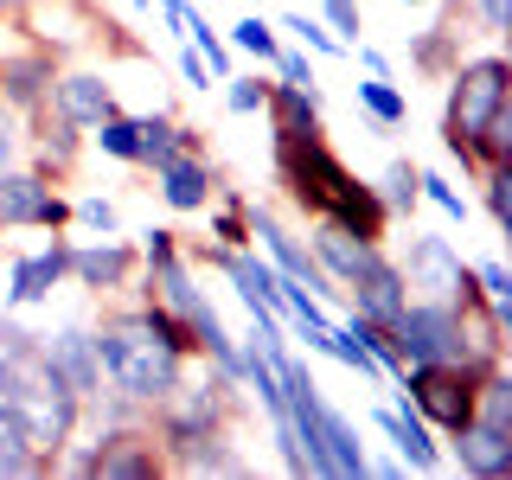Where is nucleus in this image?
<instances>
[{
  "label": "nucleus",
  "instance_id": "nucleus-1",
  "mask_svg": "<svg viewBox=\"0 0 512 480\" xmlns=\"http://www.w3.org/2000/svg\"><path fill=\"white\" fill-rule=\"evenodd\" d=\"M269 167H276V192L295 218H333V224H346V231L384 244L391 212H384L378 186L359 180V173L333 154L327 128H295V135L276 128V135H269Z\"/></svg>",
  "mask_w": 512,
  "mask_h": 480
},
{
  "label": "nucleus",
  "instance_id": "nucleus-2",
  "mask_svg": "<svg viewBox=\"0 0 512 480\" xmlns=\"http://www.w3.org/2000/svg\"><path fill=\"white\" fill-rule=\"evenodd\" d=\"M96 359H103V378H109V391H122L128 404H141V410H154L160 397L173 391V384L186 378V365L180 352H167L154 340L148 327H141V314H135V301H103V320H96Z\"/></svg>",
  "mask_w": 512,
  "mask_h": 480
},
{
  "label": "nucleus",
  "instance_id": "nucleus-3",
  "mask_svg": "<svg viewBox=\"0 0 512 480\" xmlns=\"http://www.w3.org/2000/svg\"><path fill=\"white\" fill-rule=\"evenodd\" d=\"M500 109H512V64L506 52H461L455 71L442 77V148L461 160V173L474 180V141Z\"/></svg>",
  "mask_w": 512,
  "mask_h": 480
},
{
  "label": "nucleus",
  "instance_id": "nucleus-4",
  "mask_svg": "<svg viewBox=\"0 0 512 480\" xmlns=\"http://www.w3.org/2000/svg\"><path fill=\"white\" fill-rule=\"evenodd\" d=\"M13 26H20L26 45H39V52H52L58 64H71L77 52H116V58H148V45L128 39L122 20H109L96 0H26L20 13H13Z\"/></svg>",
  "mask_w": 512,
  "mask_h": 480
},
{
  "label": "nucleus",
  "instance_id": "nucleus-5",
  "mask_svg": "<svg viewBox=\"0 0 512 480\" xmlns=\"http://www.w3.org/2000/svg\"><path fill=\"white\" fill-rule=\"evenodd\" d=\"M487 372H493V365H474V359H423V365L391 372L384 384H391V397H404V404L448 442V436H455V429L474 416L480 378H487Z\"/></svg>",
  "mask_w": 512,
  "mask_h": 480
},
{
  "label": "nucleus",
  "instance_id": "nucleus-6",
  "mask_svg": "<svg viewBox=\"0 0 512 480\" xmlns=\"http://www.w3.org/2000/svg\"><path fill=\"white\" fill-rule=\"evenodd\" d=\"M135 276H141V250L128 244L122 231H109V237H71L64 282H77L84 295H96V301H122V295H135Z\"/></svg>",
  "mask_w": 512,
  "mask_h": 480
},
{
  "label": "nucleus",
  "instance_id": "nucleus-7",
  "mask_svg": "<svg viewBox=\"0 0 512 480\" xmlns=\"http://www.w3.org/2000/svg\"><path fill=\"white\" fill-rule=\"evenodd\" d=\"M0 231H71V199L39 167H0Z\"/></svg>",
  "mask_w": 512,
  "mask_h": 480
},
{
  "label": "nucleus",
  "instance_id": "nucleus-8",
  "mask_svg": "<svg viewBox=\"0 0 512 480\" xmlns=\"http://www.w3.org/2000/svg\"><path fill=\"white\" fill-rule=\"evenodd\" d=\"M90 448V480H160L167 455H160L148 423H109V429H77Z\"/></svg>",
  "mask_w": 512,
  "mask_h": 480
},
{
  "label": "nucleus",
  "instance_id": "nucleus-9",
  "mask_svg": "<svg viewBox=\"0 0 512 480\" xmlns=\"http://www.w3.org/2000/svg\"><path fill=\"white\" fill-rule=\"evenodd\" d=\"M391 340H397V352H404V365H423V359H461L455 301L410 295V301H404V314L391 320Z\"/></svg>",
  "mask_w": 512,
  "mask_h": 480
},
{
  "label": "nucleus",
  "instance_id": "nucleus-10",
  "mask_svg": "<svg viewBox=\"0 0 512 480\" xmlns=\"http://www.w3.org/2000/svg\"><path fill=\"white\" fill-rule=\"evenodd\" d=\"M340 301H346V314L391 327V320L404 314V301H410V282H404V269H397V256H391V250H372V256H365V263L340 282Z\"/></svg>",
  "mask_w": 512,
  "mask_h": 480
},
{
  "label": "nucleus",
  "instance_id": "nucleus-11",
  "mask_svg": "<svg viewBox=\"0 0 512 480\" xmlns=\"http://www.w3.org/2000/svg\"><path fill=\"white\" fill-rule=\"evenodd\" d=\"M250 244H263V256L282 269L288 282L314 288L320 301H340V288H333V282H327V269H320L314 256H308V244H301V237L288 231V224H282L276 212H269V205H256V199H250Z\"/></svg>",
  "mask_w": 512,
  "mask_h": 480
},
{
  "label": "nucleus",
  "instance_id": "nucleus-12",
  "mask_svg": "<svg viewBox=\"0 0 512 480\" xmlns=\"http://www.w3.org/2000/svg\"><path fill=\"white\" fill-rule=\"evenodd\" d=\"M397 269H404L410 295L448 301V295H455V282L468 276V256H461L455 237H442V231H410V237H404V256H397Z\"/></svg>",
  "mask_w": 512,
  "mask_h": 480
},
{
  "label": "nucleus",
  "instance_id": "nucleus-13",
  "mask_svg": "<svg viewBox=\"0 0 512 480\" xmlns=\"http://www.w3.org/2000/svg\"><path fill=\"white\" fill-rule=\"evenodd\" d=\"M45 109L64 116V122H77V128H96L103 116L122 109V96H116V84H109V71H96V64H58Z\"/></svg>",
  "mask_w": 512,
  "mask_h": 480
},
{
  "label": "nucleus",
  "instance_id": "nucleus-14",
  "mask_svg": "<svg viewBox=\"0 0 512 480\" xmlns=\"http://www.w3.org/2000/svg\"><path fill=\"white\" fill-rule=\"evenodd\" d=\"M468 39H474V7L468 0H436V26L410 39V71L442 84V77L455 71V58L468 52Z\"/></svg>",
  "mask_w": 512,
  "mask_h": 480
},
{
  "label": "nucleus",
  "instance_id": "nucleus-15",
  "mask_svg": "<svg viewBox=\"0 0 512 480\" xmlns=\"http://www.w3.org/2000/svg\"><path fill=\"white\" fill-rule=\"evenodd\" d=\"M39 352H45V365L77 391V404H90L96 391H103V359H96V333H90V320H71V327H58V333H39Z\"/></svg>",
  "mask_w": 512,
  "mask_h": 480
},
{
  "label": "nucleus",
  "instance_id": "nucleus-16",
  "mask_svg": "<svg viewBox=\"0 0 512 480\" xmlns=\"http://www.w3.org/2000/svg\"><path fill=\"white\" fill-rule=\"evenodd\" d=\"M218 160H212V148H192V154H173V160H160L154 167V192H160V205L167 212H205L212 205V192H218Z\"/></svg>",
  "mask_w": 512,
  "mask_h": 480
},
{
  "label": "nucleus",
  "instance_id": "nucleus-17",
  "mask_svg": "<svg viewBox=\"0 0 512 480\" xmlns=\"http://www.w3.org/2000/svg\"><path fill=\"white\" fill-rule=\"evenodd\" d=\"M372 423L384 429V442L397 448V461H404L410 474H442L448 468V455H442V436L436 429L423 423V416H416L404 397H391V404H378L372 410Z\"/></svg>",
  "mask_w": 512,
  "mask_h": 480
},
{
  "label": "nucleus",
  "instance_id": "nucleus-18",
  "mask_svg": "<svg viewBox=\"0 0 512 480\" xmlns=\"http://www.w3.org/2000/svg\"><path fill=\"white\" fill-rule=\"evenodd\" d=\"M84 128L77 122H64L52 116V109H32L26 116V167H39L45 180H71L77 173V160H84Z\"/></svg>",
  "mask_w": 512,
  "mask_h": 480
},
{
  "label": "nucleus",
  "instance_id": "nucleus-19",
  "mask_svg": "<svg viewBox=\"0 0 512 480\" xmlns=\"http://www.w3.org/2000/svg\"><path fill=\"white\" fill-rule=\"evenodd\" d=\"M52 77H58V58L20 39L13 52H0V103H7L13 116H32V109H45V96H52Z\"/></svg>",
  "mask_w": 512,
  "mask_h": 480
},
{
  "label": "nucleus",
  "instance_id": "nucleus-20",
  "mask_svg": "<svg viewBox=\"0 0 512 480\" xmlns=\"http://www.w3.org/2000/svg\"><path fill=\"white\" fill-rule=\"evenodd\" d=\"M448 442H455V468L468 474V480H506L512 474V423L468 416Z\"/></svg>",
  "mask_w": 512,
  "mask_h": 480
},
{
  "label": "nucleus",
  "instance_id": "nucleus-21",
  "mask_svg": "<svg viewBox=\"0 0 512 480\" xmlns=\"http://www.w3.org/2000/svg\"><path fill=\"white\" fill-rule=\"evenodd\" d=\"M64 256H71V237H58V231H52L45 250L13 256L7 263V308H45L64 282Z\"/></svg>",
  "mask_w": 512,
  "mask_h": 480
},
{
  "label": "nucleus",
  "instance_id": "nucleus-22",
  "mask_svg": "<svg viewBox=\"0 0 512 480\" xmlns=\"http://www.w3.org/2000/svg\"><path fill=\"white\" fill-rule=\"evenodd\" d=\"M167 474H186V480H199V474H224V480H237V474H250V455L237 448V429H212V436H192V442H173L167 448Z\"/></svg>",
  "mask_w": 512,
  "mask_h": 480
},
{
  "label": "nucleus",
  "instance_id": "nucleus-23",
  "mask_svg": "<svg viewBox=\"0 0 512 480\" xmlns=\"http://www.w3.org/2000/svg\"><path fill=\"white\" fill-rule=\"evenodd\" d=\"M301 244H308V256L327 269L333 288H340L372 250H384V244H372V237H359V231H346V224H333V218H308V237H301Z\"/></svg>",
  "mask_w": 512,
  "mask_h": 480
},
{
  "label": "nucleus",
  "instance_id": "nucleus-24",
  "mask_svg": "<svg viewBox=\"0 0 512 480\" xmlns=\"http://www.w3.org/2000/svg\"><path fill=\"white\" fill-rule=\"evenodd\" d=\"M365 442H359V423L340 416L333 404H320V480H365Z\"/></svg>",
  "mask_w": 512,
  "mask_h": 480
},
{
  "label": "nucleus",
  "instance_id": "nucleus-25",
  "mask_svg": "<svg viewBox=\"0 0 512 480\" xmlns=\"http://www.w3.org/2000/svg\"><path fill=\"white\" fill-rule=\"evenodd\" d=\"M135 135H141V160L135 167H160V160H173V154H192V148H205V128H192L180 122L173 109H148V116H135Z\"/></svg>",
  "mask_w": 512,
  "mask_h": 480
},
{
  "label": "nucleus",
  "instance_id": "nucleus-26",
  "mask_svg": "<svg viewBox=\"0 0 512 480\" xmlns=\"http://www.w3.org/2000/svg\"><path fill=\"white\" fill-rule=\"evenodd\" d=\"M352 103H359L372 141H391L397 128L410 122V96L397 90V77H359V84H352Z\"/></svg>",
  "mask_w": 512,
  "mask_h": 480
},
{
  "label": "nucleus",
  "instance_id": "nucleus-27",
  "mask_svg": "<svg viewBox=\"0 0 512 480\" xmlns=\"http://www.w3.org/2000/svg\"><path fill=\"white\" fill-rule=\"evenodd\" d=\"M205 244H218V250H250V192L244 186H224L212 192V205H205Z\"/></svg>",
  "mask_w": 512,
  "mask_h": 480
},
{
  "label": "nucleus",
  "instance_id": "nucleus-28",
  "mask_svg": "<svg viewBox=\"0 0 512 480\" xmlns=\"http://www.w3.org/2000/svg\"><path fill=\"white\" fill-rule=\"evenodd\" d=\"M263 122H269V135L276 128H327V116H320V90H295V84H282V77H269V103H263Z\"/></svg>",
  "mask_w": 512,
  "mask_h": 480
},
{
  "label": "nucleus",
  "instance_id": "nucleus-29",
  "mask_svg": "<svg viewBox=\"0 0 512 480\" xmlns=\"http://www.w3.org/2000/svg\"><path fill=\"white\" fill-rule=\"evenodd\" d=\"M84 141L103 160H122V167H135V160H141V135H135V116H128V109H116V116H103L96 128H84Z\"/></svg>",
  "mask_w": 512,
  "mask_h": 480
},
{
  "label": "nucleus",
  "instance_id": "nucleus-30",
  "mask_svg": "<svg viewBox=\"0 0 512 480\" xmlns=\"http://www.w3.org/2000/svg\"><path fill=\"white\" fill-rule=\"evenodd\" d=\"M416 173H423V167L397 154L391 167H384L378 180H372V186H378V199H384V212H391V218H410L416 205H423V186H416Z\"/></svg>",
  "mask_w": 512,
  "mask_h": 480
},
{
  "label": "nucleus",
  "instance_id": "nucleus-31",
  "mask_svg": "<svg viewBox=\"0 0 512 480\" xmlns=\"http://www.w3.org/2000/svg\"><path fill=\"white\" fill-rule=\"evenodd\" d=\"M327 359L333 365H346L352 378H365V384H384V365L372 359V346L359 340V333L346 327V320H333V340H327Z\"/></svg>",
  "mask_w": 512,
  "mask_h": 480
},
{
  "label": "nucleus",
  "instance_id": "nucleus-32",
  "mask_svg": "<svg viewBox=\"0 0 512 480\" xmlns=\"http://www.w3.org/2000/svg\"><path fill=\"white\" fill-rule=\"evenodd\" d=\"M32 474H45L39 448H32V442L20 436V423L0 410V480H32Z\"/></svg>",
  "mask_w": 512,
  "mask_h": 480
},
{
  "label": "nucleus",
  "instance_id": "nucleus-33",
  "mask_svg": "<svg viewBox=\"0 0 512 480\" xmlns=\"http://www.w3.org/2000/svg\"><path fill=\"white\" fill-rule=\"evenodd\" d=\"M231 52H244V58H256V64H276V52H282V32H276V20H263V13H244V20L231 26Z\"/></svg>",
  "mask_w": 512,
  "mask_h": 480
},
{
  "label": "nucleus",
  "instance_id": "nucleus-34",
  "mask_svg": "<svg viewBox=\"0 0 512 480\" xmlns=\"http://www.w3.org/2000/svg\"><path fill=\"white\" fill-rule=\"evenodd\" d=\"M276 32H295V45L314 52V58H346V45L333 39L327 20H314V13H276Z\"/></svg>",
  "mask_w": 512,
  "mask_h": 480
},
{
  "label": "nucleus",
  "instance_id": "nucleus-35",
  "mask_svg": "<svg viewBox=\"0 0 512 480\" xmlns=\"http://www.w3.org/2000/svg\"><path fill=\"white\" fill-rule=\"evenodd\" d=\"M71 231H84V237L122 231V205L109 199V192H84V199H71Z\"/></svg>",
  "mask_w": 512,
  "mask_h": 480
},
{
  "label": "nucleus",
  "instance_id": "nucleus-36",
  "mask_svg": "<svg viewBox=\"0 0 512 480\" xmlns=\"http://www.w3.org/2000/svg\"><path fill=\"white\" fill-rule=\"evenodd\" d=\"M218 90L231 116H263V103H269V77H256V71H231Z\"/></svg>",
  "mask_w": 512,
  "mask_h": 480
},
{
  "label": "nucleus",
  "instance_id": "nucleus-37",
  "mask_svg": "<svg viewBox=\"0 0 512 480\" xmlns=\"http://www.w3.org/2000/svg\"><path fill=\"white\" fill-rule=\"evenodd\" d=\"M416 186H423V199L436 205L448 224H468L474 205H468V192H455V180H448V173H429V167H423V173H416Z\"/></svg>",
  "mask_w": 512,
  "mask_h": 480
},
{
  "label": "nucleus",
  "instance_id": "nucleus-38",
  "mask_svg": "<svg viewBox=\"0 0 512 480\" xmlns=\"http://www.w3.org/2000/svg\"><path fill=\"white\" fill-rule=\"evenodd\" d=\"M474 186H480V205H487V218L506 231V224H512V167H480Z\"/></svg>",
  "mask_w": 512,
  "mask_h": 480
},
{
  "label": "nucleus",
  "instance_id": "nucleus-39",
  "mask_svg": "<svg viewBox=\"0 0 512 480\" xmlns=\"http://www.w3.org/2000/svg\"><path fill=\"white\" fill-rule=\"evenodd\" d=\"M474 288H480V295H487L493 308L512 320V269L500 263V256H480V263H474Z\"/></svg>",
  "mask_w": 512,
  "mask_h": 480
},
{
  "label": "nucleus",
  "instance_id": "nucleus-40",
  "mask_svg": "<svg viewBox=\"0 0 512 480\" xmlns=\"http://www.w3.org/2000/svg\"><path fill=\"white\" fill-rule=\"evenodd\" d=\"M320 13H327V32H333L340 45L365 39V13H359V0H320Z\"/></svg>",
  "mask_w": 512,
  "mask_h": 480
},
{
  "label": "nucleus",
  "instance_id": "nucleus-41",
  "mask_svg": "<svg viewBox=\"0 0 512 480\" xmlns=\"http://www.w3.org/2000/svg\"><path fill=\"white\" fill-rule=\"evenodd\" d=\"M269 71H276L282 84H295V90H320V77H314V64H308V52H301V45H282Z\"/></svg>",
  "mask_w": 512,
  "mask_h": 480
},
{
  "label": "nucleus",
  "instance_id": "nucleus-42",
  "mask_svg": "<svg viewBox=\"0 0 512 480\" xmlns=\"http://www.w3.org/2000/svg\"><path fill=\"white\" fill-rule=\"evenodd\" d=\"M13 160H26V116L0 103V167H13Z\"/></svg>",
  "mask_w": 512,
  "mask_h": 480
},
{
  "label": "nucleus",
  "instance_id": "nucleus-43",
  "mask_svg": "<svg viewBox=\"0 0 512 480\" xmlns=\"http://www.w3.org/2000/svg\"><path fill=\"white\" fill-rule=\"evenodd\" d=\"M468 7H474V26L487 32V39H500L512 26V0H468Z\"/></svg>",
  "mask_w": 512,
  "mask_h": 480
},
{
  "label": "nucleus",
  "instance_id": "nucleus-44",
  "mask_svg": "<svg viewBox=\"0 0 512 480\" xmlns=\"http://www.w3.org/2000/svg\"><path fill=\"white\" fill-rule=\"evenodd\" d=\"M180 77H186V90H199V96H205V90H218V77L205 71V58L192 52V45H180Z\"/></svg>",
  "mask_w": 512,
  "mask_h": 480
},
{
  "label": "nucleus",
  "instance_id": "nucleus-45",
  "mask_svg": "<svg viewBox=\"0 0 512 480\" xmlns=\"http://www.w3.org/2000/svg\"><path fill=\"white\" fill-rule=\"evenodd\" d=\"M13 372H20V365H13V352L0 346V410H7V397H13Z\"/></svg>",
  "mask_w": 512,
  "mask_h": 480
},
{
  "label": "nucleus",
  "instance_id": "nucleus-46",
  "mask_svg": "<svg viewBox=\"0 0 512 480\" xmlns=\"http://www.w3.org/2000/svg\"><path fill=\"white\" fill-rule=\"evenodd\" d=\"M365 474H384V480H404L410 468H404V461H397V455H391V461H365Z\"/></svg>",
  "mask_w": 512,
  "mask_h": 480
},
{
  "label": "nucleus",
  "instance_id": "nucleus-47",
  "mask_svg": "<svg viewBox=\"0 0 512 480\" xmlns=\"http://www.w3.org/2000/svg\"><path fill=\"white\" fill-rule=\"evenodd\" d=\"M26 7V0H0V13H7V20H13V13H20Z\"/></svg>",
  "mask_w": 512,
  "mask_h": 480
},
{
  "label": "nucleus",
  "instance_id": "nucleus-48",
  "mask_svg": "<svg viewBox=\"0 0 512 480\" xmlns=\"http://www.w3.org/2000/svg\"><path fill=\"white\" fill-rule=\"evenodd\" d=\"M7 320H13V308H7V301H0V333H7Z\"/></svg>",
  "mask_w": 512,
  "mask_h": 480
},
{
  "label": "nucleus",
  "instance_id": "nucleus-49",
  "mask_svg": "<svg viewBox=\"0 0 512 480\" xmlns=\"http://www.w3.org/2000/svg\"><path fill=\"white\" fill-rule=\"evenodd\" d=\"M397 7H436V0H397Z\"/></svg>",
  "mask_w": 512,
  "mask_h": 480
},
{
  "label": "nucleus",
  "instance_id": "nucleus-50",
  "mask_svg": "<svg viewBox=\"0 0 512 480\" xmlns=\"http://www.w3.org/2000/svg\"><path fill=\"white\" fill-rule=\"evenodd\" d=\"M122 7H154V0H122Z\"/></svg>",
  "mask_w": 512,
  "mask_h": 480
}]
</instances>
